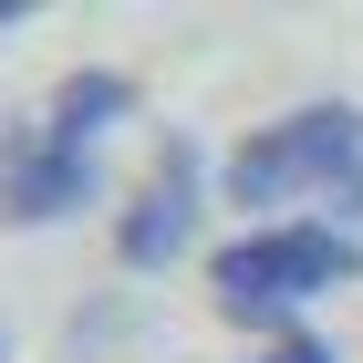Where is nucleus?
<instances>
[{"label":"nucleus","mask_w":363,"mask_h":363,"mask_svg":"<svg viewBox=\"0 0 363 363\" xmlns=\"http://www.w3.org/2000/svg\"><path fill=\"white\" fill-rule=\"evenodd\" d=\"M218 177H228L239 208H301V197H322V208L363 218V114L353 104H301L280 125H259V135H239Z\"/></svg>","instance_id":"1"},{"label":"nucleus","mask_w":363,"mask_h":363,"mask_svg":"<svg viewBox=\"0 0 363 363\" xmlns=\"http://www.w3.org/2000/svg\"><path fill=\"white\" fill-rule=\"evenodd\" d=\"M363 250L342 228H311V218H280V228H250L208 259V301L228 322H291L301 301H322L333 280H353Z\"/></svg>","instance_id":"2"},{"label":"nucleus","mask_w":363,"mask_h":363,"mask_svg":"<svg viewBox=\"0 0 363 363\" xmlns=\"http://www.w3.org/2000/svg\"><path fill=\"white\" fill-rule=\"evenodd\" d=\"M197 187H208L197 135H167L156 167H145V187L125 197V218H114V259H125V270H167V259L197 239Z\"/></svg>","instance_id":"3"},{"label":"nucleus","mask_w":363,"mask_h":363,"mask_svg":"<svg viewBox=\"0 0 363 363\" xmlns=\"http://www.w3.org/2000/svg\"><path fill=\"white\" fill-rule=\"evenodd\" d=\"M84 197H94V156H84V145H62L42 114L0 135V218L52 228V218H73Z\"/></svg>","instance_id":"4"},{"label":"nucleus","mask_w":363,"mask_h":363,"mask_svg":"<svg viewBox=\"0 0 363 363\" xmlns=\"http://www.w3.org/2000/svg\"><path fill=\"white\" fill-rule=\"evenodd\" d=\"M125 114H135V84H125V73H62L52 104H42V125H52L62 145H84V156H94V135L125 125Z\"/></svg>","instance_id":"5"},{"label":"nucleus","mask_w":363,"mask_h":363,"mask_svg":"<svg viewBox=\"0 0 363 363\" xmlns=\"http://www.w3.org/2000/svg\"><path fill=\"white\" fill-rule=\"evenodd\" d=\"M259 363H333V342H311V333H280Z\"/></svg>","instance_id":"6"},{"label":"nucleus","mask_w":363,"mask_h":363,"mask_svg":"<svg viewBox=\"0 0 363 363\" xmlns=\"http://www.w3.org/2000/svg\"><path fill=\"white\" fill-rule=\"evenodd\" d=\"M0 363H11V333H0Z\"/></svg>","instance_id":"7"}]
</instances>
